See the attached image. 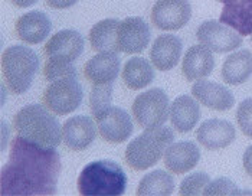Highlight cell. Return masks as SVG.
<instances>
[{"label": "cell", "instance_id": "cell-12", "mask_svg": "<svg viewBox=\"0 0 252 196\" xmlns=\"http://www.w3.org/2000/svg\"><path fill=\"white\" fill-rule=\"evenodd\" d=\"M150 38H152V32L144 19L138 16H131L120 20L118 35H117L120 52L128 55L140 54L149 46Z\"/></svg>", "mask_w": 252, "mask_h": 196}, {"label": "cell", "instance_id": "cell-19", "mask_svg": "<svg viewBox=\"0 0 252 196\" xmlns=\"http://www.w3.org/2000/svg\"><path fill=\"white\" fill-rule=\"evenodd\" d=\"M120 71V58L116 52H98L84 65V77L93 85H105L116 81Z\"/></svg>", "mask_w": 252, "mask_h": 196}, {"label": "cell", "instance_id": "cell-34", "mask_svg": "<svg viewBox=\"0 0 252 196\" xmlns=\"http://www.w3.org/2000/svg\"><path fill=\"white\" fill-rule=\"evenodd\" d=\"M9 126L6 124V121H1V133H3V143H1V149L4 150L6 149V144H7V140L10 138L9 136Z\"/></svg>", "mask_w": 252, "mask_h": 196}, {"label": "cell", "instance_id": "cell-30", "mask_svg": "<svg viewBox=\"0 0 252 196\" xmlns=\"http://www.w3.org/2000/svg\"><path fill=\"white\" fill-rule=\"evenodd\" d=\"M242 191L228 177H218L205 188L203 195H241Z\"/></svg>", "mask_w": 252, "mask_h": 196}, {"label": "cell", "instance_id": "cell-11", "mask_svg": "<svg viewBox=\"0 0 252 196\" xmlns=\"http://www.w3.org/2000/svg\"><path fill=\"white\" fill-rule=\"evenodd\" d=\"M84 52V38L72 29L59 31L43 46L48 61L72 64Z\"/></svg>", "mask_w": 252, "mask_h": 196}, {"label": "cell", "instance_id": "cell-21", "mask_svg": "<svg viewBox=\"0 0 252 196\" xmlns=\"http://www.w3.org/2000/svg\"><path fill=\"white\" fill-rule=\"evenodd\" d=\"M182 40L176 35H160L153 42L150 49V59L158 71H170L182 58Z\"/></svg>", "mask_w": 252, "mask_h": 196}, {"label": "cell", "instance_id": "cell-25", "mask_svg": "<svg viewBox=\"0 0 252 196\" xmlns=\"http://www.w3.org/2000/svg\"><path fill=\"white\" fill-rule=\"evenodd\" d=\"M118 25V19H104L91 28L88 39L95 52H120L117 42Z\"/></svg>", "mask_w": 252, "mask_h": 196}, {"label": "cell", "instance_id": "cell-32", "mask_svg": "<svg viewBox=\"0 0 252 196\" xmlns=\"http://www.w3.org/2000/svg\"><path fill=\"white\" fill-rule=\"evenodd\" d=\"M45 1L52 9H68L71 6H74L78 0H45Z\"/></svg>", "mask_w": 252, "mask_h": 196}, {"label": "cell", "instance_id": "cell-24", "mask_svg": "<svg viewBox=\"0 0 252 196\" xmlns=\"http://www.w3.org/2000/svg\"><path fill=\"white\" fill-rule=\"evenodd\" d=\"M121 78L127 88L143 90L149 87V84H152L155 79L153 64H150L147 59L141 57L130 58L121 71Z\"/></svg>", "mask_w": 252, "mask_h": 196}, {"label": "cell", "instance_id": "cell-29", "mask_svg": "<svg viewBox=\"0 0 252 196\" xmlns=\"http://www.w3.org/2000/svg\"><path fill=\"white\" fill-rule=\"evenodd\" d=\"M43 77L49 82L63 77H77V68L72 64L48 61L43 66Z\"/></svg>", "mask_w": 252, "mask_h": 196}, {"label": "cell", "instance_id": "cell-13", "mask_svg": "<svg viewBox=\"0 0 252 196\" xmlns=\"http://www.w3.org/2000/svg\"><path fill=\"white\" fill-rule=\"evenodd\" d=\"M97 136L95 120L88 116H74L62 126V141L72 152H82L91 146Z\"/></svg>", "mask_w": 252, "mask_h": 196}, {"label": "cell", "instance_id": "cell-37", "mask_svg": "<svg viewBox=\"0 0 252 196\" xmlns=\"http://www.w3.org/2000/svg\"><path fill=\"white\" fill-rule=\"evenodd\" d=\"M251 45H252V35H251Z\"/></svg>", "mask_w": 252, "mask_h": 196}, {"label": "cell", "instance_id": "cell-28", "mask_svg": "<svg viewBox=\"0 0 252 196\" xmlns=\"http://www.w3.org/2000/svg\"><path fill=\"white\" fill-rule=\"evenodd\" d=\"M113 98V84L105 85H93L91 94H90V108L93 116L102 111L104 108L110 107Z\"/></svg>", "mask_w": 252, "mask_h": 196}, {"label": "cell", "instance_id": "cell-5", "mask_svg": "<svg viewBox=\"0 0 252 196\" xmlns=\"http://www.w3.org/2000/svg\"><path fill=\"white\" fill-rule=\"evenodd\" d=\"M39 69V58L33 49L22 45H12L1 55V72L7 90L20 96L26 93Z\"/></svg>", "mask_w": 252, "mask_h": 196}, {"label": "cell", "instance_id": "cell-7", "mask_svg": "<svg viewBox=\"0 0 252 196\" xmlns=\"http://www.w3.org/2000/svg\"><path fill=\"white\" fill-rule=\"evenodd\" d=\"M82 98V87L77 77H63L52 81L46 87L42 96V102L54 114L66 116L77 110Z\"/></svg>", "mask_w": 252, "mask_h": 196}, {"label": "cell", "instance_id": "cell-35", "mask_svg": "<svg viewBox=\"0 0 252 196\" xmlns=\"http://www.w3.org/2000/svg\"><path fill=\"white\" fill-rule=\"evenodd\" d=\"M16 7H20V9H25V7H31L33 6L38 0H10Z\"/></svg>", "mask_w": 252, "mask_h": 196}, {"label": "cell", "instance_id": "cell-31", "mask_svg": "<svg viewBox=\"0 0 252 196\" xmlns=\"http://www.w3.org/2000/svg\"><path fill=\"white\" fill-rule=\"evenodd\" d=\"M236 123L241 129V131L252 138V98L244 99L236 110Z\"/></svg>", "mask_w": 252, "mask_h": 196}, {"label": "cell", "instance_id": "cell-14", "mask_svg": "<svg viewBox=\"0 0 252 196\" xmlns=\"http://www.w3.org/2000/svg\"><path fill=\"white\" fill-rule=\"evenodd\" d=\"M236 131L229 121L220 118H211L200 124L196 131L197 141L208 150H222L232 144Z\"/></svg>", "mask_w": 252, "mask_h": 196}, {"label": "cell", "instance_id": "cell-33", "mask_svg": "<svg viewBox=\"0 0 252 196\" xmlns=\"http://www.w3.org/2000/svg\"><path fill=\"white\" fill-rule=\"evenodd\" d=\"M242 163H244V169L245 172L252 177V144L247 147L244 157H242Z\"/></svg>", "mask_w": 252, "mask_h": 196}, {"label": "cell", "instance_id": "cell-10", "mask_svg": "<svg viewBox=\"0 0 252 196\" xmlns=\"http://www.w3.org/2000/svg\"><path fill=\"white\" fill-rule=\"evenodd\" d=\"M192 7L188 0H157L152 9V23L161 31H179L188 25Z\"/></svg>", "mask_w": 252, "mask_h": 196}, {"label": "cell", "instance_id": "cell-16", "mask_svg": "<svg viewBox=\"0 0 252 196\" xmlns=\"http://www.w3.org/2000/svg\"><path fill=\"white\" fill-rule=\"evenodd\" d=\"M223 4L219 22L235 29L242 38L252 35V0H216Z\"/></svg>", "mask_w": 252, "mask_h": 196}, {"label": "cell", "instance_id": "cell-8", "mask_svg": "<svg viewBox=\"0 0 252 196\" xmlns=\"http://www.w3.org/2000/svg\"><path fill=\"white\" fill-rule=\"evenodd\" d=\"M196 38L200 42V45L218 54L235 51L244 42V38L235 29L218 20L203 22L196 31Z\"/></svg>", "mask_w": 252, "mask_h": 196}, {"label": "cell", "instance_id": "cell-1", "mask_svg": "<svg viewBox=\"0 0 252 196\" xmlns=\"http://www.w3.org/2000/svg\"><path fill=\"white\" fill-rule=\"evenodd\" d=\"M61 169V156L55 149L16 136L10 143L9 162L1 167L0 194L54 195Z\"/></svg>", "mask_w": 252, "mask_h": 196}, {"label": "cell", "instance_id": "cell-27", "mask_svg": "<svg viewBox=\"0 0 252 196\" xmlns=\"http://www.w3.org/2000/svg\"><path fill=\"white\" fill-rule=\"evenodd\" d=\"M209 182H211L209 175H206L205 172H194L182 180L179 194L182 196L203 195V191L209 185Z\"/></svg>", "mask_w": 252, "mask_h": 196}, {"label": "cell", "instance_id": "cell-2", "mask_svg": "<svg viewBox=\"0 0 252 196\" xmlns=\"http://www.w3.org/2000/svg\"><path fill=\"white\" fill-rule=\"evenodd\" d=\"M16 134L43 147L57 149L62 141V127L52 111L42 104L20 108L13 118Z\"/></svg>", "mask_w": 252, "mask_h": 196}, {"label": "cell", "instance_id": "cell-22", "mask_svg": "<svg viewBox=\"0 0 252 196\" xmlns=\"http://www.w3.org/2000/svg\"><path fill=\"white\" fill-rule=\"evenodd\" d=\"M170 121L179 133H189L193 130L200 118L199 101L190 96H179L170 105Z\"/></svg>", "mask_w": 252, "mask_h": 196}, {"label": "cell", "instance_id": "cell-36", "mask_svg": "<svg viewBox=\"0 0 252 196\" xmlns=\"http://www.w3.org/2000/svg\"><path fill=\"white\" fill-rule=\"evenodd\" d=\"M244 194H252V192H244Z\"/></svg>", "mask_w": 252, "mask_h": 196}, {"label": "cell", "instance_id": "cell-4", "mask_svg": "<svg viewBox=\"0 0 252 196\" xmlns=\"http://www.w3.org/2000/svg\"><path fill=\"white\" fill-rule=\"evenodd\" d=\"M173 140L175 134L170 127L160 126L157 129L144 130L140 136L128 143L124 153L126 163L133 170H147L164 156Z\"/></svg>", "mask_w": 252, "mask_h": 196}, {"label": "cell", "instance_id": "cell-15", "mask_svg": "<svg viewBox=\"0 0 252 196\" xmlns=\"http://www.w3.org/2000/svg\"><path fill=\"white\" fill-rule=\"evenodd\" d=\"M192 96L200 104L215 111H228L235 105L232 93L214 81H196L192 85Z\"/></svg>", "mask_w": 252, "mask_h": 196}, {"label": "cell", "instance_id": "cell-18", "mask_svg": "<svg viewBox=\"0 0 252 196\" xmlns=\"http://www.w3.org/2000/svg\"><path fill=\"white\" fill-rule=\"evenodd\" d=\"M163 157L170 173L183 175L196 167L200 160V150L193 141H177L167 147Z\"/></svg>", "mask_w": 252, "mask_h": 196}, {"label": "cell", "instance_id": "cell-20", "mask_svg": "<svg viewBox=\"0 0 252 196\" xmlns=\"http://www.w3.org/2000/svg\"><path fill=\"white\" fill-rule=\"evenodd\" d=\"M215 68V58L212 51L203 45L190 46L182 62V74L189 82L206 78Z\"/></svg>", "mask_w": 252, "mask_h": 196}, {"label": "cell", "instance_id": "cell-9", "mask_svg": "<svg viewBox=\"0 0 252 196\" xmlns=\"http://www.w3.org/2000/svg\"><path fill=\"white\" fill-rule=\"evenodd\" d=\"M95 124H97L99 136L104 138L107 143L111 144H120L124 143L127 138L133 134L134 126L131 117L120 107H107L102 111L97 113L95 116Z\"/></svg>", "mask_w": 252, "mask_h": 196}, {"label": "cell", "instance_id": "cell-17", "mask_svg": "<svg viewBox=\"0 0 252 196\" xmlns=\"http://www.w3.org/2000/svg\"><path fill=\"white\" fill-rule=\"evenodd\" d=\"M52 23L46 13L40 10H33L22 15L16 20L15 32L22 42L29 45H38L48 38L51 33Z\"/></svg>", "mask_w": 252, "mask_h": 196}, {"label": "cell", "instance_id": "cell-23", "mask_svg": "<svg viewBox=\"0 0 252 196\" xmlns=\"http://www.w3.org/2000/svg\"><path fill=\"white\" fill-rule=\"evenodd\" d=\"M252 75V52L239 49L231 54L222 65V79L229 85H241Z\"/></svg>", "mask_w": 252, "mask_h": 196}, {"label": "cell", "instance_id": "cell-6", "mask_svg": "<svg viewBox=\"0 0 252 196\" xmlns=\"http://www.w3.org/2000/svg\"><path fill=\"white\" fill-rule=\"evenodd\" d=\"M137 126L143 130L164 126L170 117V102L167 94L160 88H152L138 94L131 107Z\"/></svg>", "mask_w": 252, "mask_h": 196}, {"label": "cell", "instance_id": "cell-3", "mask_svg": "<svg viewBox=\"0 0 252 196\" xmlns=\"http://www.w3.org/2000/svg\"><path fill=\"white\" fill-rule=\"evenodd\" d=\"M127 176L113 160H95L79 173L77 189L82 196H120L126 192Z\"/></svg>", "mask_w": 252, "mask_h": 196}, {"label": "cell", "instance_id": "cell-26", "mask_svg": "<svg viewBox=\"0 0 252 196\" xmlns=\"http://www.w3.org/2000/svg\"><path fill=\"white\" fill-rule=\"evenodd\" d=\"M175 191V179L166 170H153L140 180L138 196H167Z\"/></svg>", "mask_w": 252, "mask_h": 196}]
</instances>
